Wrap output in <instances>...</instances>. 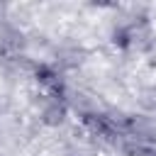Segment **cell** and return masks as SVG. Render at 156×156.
Instances as JSON below:
<instances>
[{
    "label": "cell",
    "mask_w": 156,
    "mask_h": 156,
    "mask_svg": "<svg viewBox=\"0 0 156 156\" xmlns=\"http://www.w3.org/2000/svg\"><path fill=\"white\" fill-rule=\"evenodd\" d=\"M41 122L46 127H58L66 122V105L58 100H51L44 110H41Z\"/></svg>",
    "instance_id": "6da1fadb"
},
{
    "label": "cell",
    "mask_w": 156,
    "mask_h": 156,
    "mask_svg": "<svg viewBox=\"0 0 156 156\" xmlns=\"http://www.w3.org/2000/svg\"><path fill=\"white\" fill-rule=\"evenodd\" d=\"M132 32L127 29V27H117L115 32H112V44L115 46H119V49H127V46H132Z\"/></svg>",
    "instance_id": "7a4b0ae2"
},
{
    "label": "cell",
    "mask_w": 156,
    "mask_h": 156,
    "mask_svg": "<svg viewBox=\"0 0 156 156\" xmlns=\"http://www.w3.org/2000/svg\"><path fill=\"white\" fill-rule=\"evenodd\" d=\"M37 80L44 83V85H51V83H56V71L51 66L41 63V66H37Z\"/></svg>",
    "instance_id": "3957f363"
},
{
    "label": "cell",
    "mask_w": 156,
    "mask_h": 156,
    "mask_svg": "<svg viewBox=\"0 0 156 156\" xmlns=\"http://www.w3.org/2000/svg\"><path fill=\"white\" fill-rule=\"evenodd\" d=\"M71 156H83V154H71Z\"/></svg>",
    "instance_id": "277c9868"
}]
</instances>
